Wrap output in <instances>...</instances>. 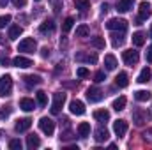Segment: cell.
<instances>
[{"mask_svg":"<svg viewBox=\"0 0 152 150\" xmlns=\"http://www.w3.org/2000/svg\"><path fill=\"white\" fill-rule=\"evenodd\" d=\"M152 115L151 113H147L145 110H142V108H136L134 111H133V122L136 124V125H143L149 118H151Z\"/></svg>","mask_w":152,"mask_h":150,"instance_id":"52a82bcc","label":"cell"},{"mask_svg":"<svg viewBox=\"0 0 152 150\" xmlns=\"http://www.w3.org/2000/svg\"><path fill=\"white\" fill-rule=\"evenodd\" d=\"M151 92L149 90H136L134 92V99L136 101H140V103H147V101H151Z\"/></svg>","mask_w":152,"mask_h":150,"instance_id":"44dd1931","label":"cell"},{"mask_svg":"<svg viewBox=\"0 0 152 150\" xmlns=\"http://www.w3.org/2000/svg\"><path fill=\"white\" fill-rule=\"evenodd\" d=\"M36 95H37V103H39V106H46V104H48V97H46V92L39 90Z\"/></svg>","mask_w":152,"mask_h":150,"instance_id":"e575fe53","label":"cell"},{"mask_svg":"<svg viewBox=\"0 0 152 150\" xmlns=\"http://www.w3.org/2000/svg\"><path fill=\"white\" fill-rule=\"evenodd\" d=\"M104 79H106L104 71H99V73H96V76H94V81H96V83H101V81H104Z\"/></svg>","mask_w":152,"mask_h":150,"instance_id":"ab89813d","label":"cell"},{"mask_svg":"<svg viewBox=\"0 0 152 150\" xmlns=\"http://www.w3.org/2000/svg\"><path fill=\"white\" fill-rule=\"evenodd\" d=\"M113 133L118 138H122L127 133V122L126 120H115L113 122Z\"/></svg>","mask_w":152,"mask_h":150,"instance_id":"30bf717a","label":"cell"},{"mask_svg":"<svg viewBox=\"0 0 152 150\" xmlns=\"http://www.w3.org/2000/svg\"><path fill=\"white\" fill-rule=\"evenodd\" d=\"M50 5H51L53 12H55V14H58V12H60V9H62V0H50Z\"/></svg>","mask_w":152,"mask_h":150,"instance_id":"d590c367","label":"cell"},{"mask_svg":"<svg viewBox=\"0 0 152 150\" xmlns=\"http://www.w3.org/2000/svg\"><path fill=\"white\" fill-rule=\"evenodd\" d=\"M9 149L11 150H21V141L20 140H11L9 141Z\"/></svg>","mask_w":152,"mask_h":150,"instance_id":"74e56055","label":"cell"},{"mask_svg":"<svg viewBox=\"0 0 152 150\" xmlns=\"http://www.w3.org/2000/svg\"><path fill=\"white\" fill-rule=\"evenodd\" d=\"M32 127V120L30 118H20L18 122H16V125H14V129L18 131V133H25V131H28Z\"/></svg>","mask_w":152,"mask_h":150,"instance_id":"4fadbf2b","label":"cell"},{"mask_svg":"<svg viewBox=\"0 0 152 150\" xmlns=\"http://www.w3.org/2000/svg\"><path fill=\"white\" fill-rule=\"evenodd\" d=\"M36 50H37V42L32 37H25L18 44V51H23V53H34Z\"/></svg>","mask_w":152,"mask_h":150,"instance_id":"7a4b0ae2","label":"cell"},{"mask_svg":"<svg viewBox=\"0 0 152 150\" xmlns=\"http://www.w3.org/2000/svg\"><path fill=\"white\" fill-rule=\"evenodd\" d=\"M90 34V28L87 27V25H80V27H76V37H87Z\"/></svg>","mask_w":152,"mask_h":150,"instance_id":"f546056e","label":"cell"},{"mask_svg":"<svg viewBox=\"0 0 152 150\" xmlns=\"http://www.w3.org/2000/svg\"><path fill=\"white\" fill-rule=\"evenodd\" d=\"M64 103H66V94H62V92H57V94H53L51 113H53V115H58V113H60V110H62V106H64Z\"/></svg>","mask_w":152,"mask_h":150,"instance_id":"277c9868","label":"cell"},{"mask_svg":"<svg viewBox=\"0 0 152 150\" xmlns=\"http://www.w3.org/2000/svg\"><path fill=\"white\" fill-rule=\"evenodd\" d=\"M142 20H149L152 16V7L149 2H140V14H138Z\"/></svg>","mask_w":152,"mask_h":150,"instance_id":"7c38bea8","label":"cell"},{"mask_svg":"<svg viewBox=\"0 0 152 150\" xmlns=\"http://www.w3.org/2000/svg\"><path fill=\"white\" fill-rule=\"evenodd\" d=\"M71 138H73V134H71V133H64V134L60 136V140H71Z\"/></svg>","mask_w":152,"mask_h":150,"instance_id":"7dc6e473","label":"cell"},{"mask_svg":"<svg viewBox=\"0 0 152 150\" xmlns=\"http://www.w3.org/2000/svg\"><path fill=\"white\" fill-rule=\"evenodd\" d=\"M27 147L30 150L37 149V147H41V140H39V136H36V134H30V136H27Z\"/></svg>","mask_w":152,"mask_h":150,"instance_id":"d4e9b609","label":"cell"},{"mask_svg":"<svg viewBox=\"0 0 152 150\" xmlns=\"http://www.w3.org/2000/svg\"><path fill=\"white\" fill-rule=\"evenodd\" d=\"M88 74H90V73H88L87 67H78V69H76V76H78V78H87Z\"/></svg>","mask_w":152,"mask_h":150,"instance_id":"f35d334b","label":"cell"},{"mask_svg":"<svg viewBox=\"0 0 152 150\" xmlns=\"http://www.w3.org/2000/svg\"><path fill=\"white\" fill-rule=\"evenodd\" d=\"M39 129H41L46 136H51V134L55 133V122H53L51 118H48V117H42V118L39 120Z\"/></svg>","mask_w":152,"mask_h":150,"instance_id":"5b68a950","label":"cell"},{"mask_svg":"<svg viewBox=\"0 0 152 150\" xmlns=\"http://www.w3.org/2000/svg\"><path fill=\"white\" fill-rule=\"evenodd\" d=\"M23 81H25L27 87H36V85H39L42 79H41V76H37V74H27L23 78Z\"/></svg>","mask_w":152,"mask_h":150,"instance_id":"ac0fdd59","label":"cell"},{"mask_svg":"<svg viewBox=\"0 0 152 150\" xmlns=\"http://www.w3.org/2000/svg\"><path fill=\"white\" fill-rule=\"evenodd\" d=\"M94 118L97 122H108L110 120V111L108 110H96L94 111Z\"/></svg>","mask_w":152,"mask_h":150,"instance_id":"603a6c76","label":"cell"},{"mask_svg":"<svg viewBox=\"0 0 152 150\" xmlns=\"http://www.w3.org/2000/svg\"><path fill=\"white\" fill-rule=\"evenodd\" d=\"M96 136V141L97 143H103V141H106L108 138H110V133H108V129L106 127H99V129H96V133H94Z\"/></svg>","mask_w":152,"mask_h":150,"instance_id":"5bb4252c","label":"cell"},{"mask_svg":"<svg viewBox=\"0 0 152 150\" xmlns=\"http://www.w3.org/2000/svg\"><path fill=\"white\" fill-rule=\"evenodd\" d=\"M133 5H134V0H118L117 11H118V12H127V11L133 9Z\"/></svg>","mask_w":152,"mask_h":150,"instance_id":"e0dca14e","label":"cell"},{"mask_svg":"<svg viewBox=\"0 0 152 150\" xmlns=\"http://www.w3.org/2000/svg\"><path fill=\"white\" fill-rule=\"evenodd\" d=\"M39 32H41V34H53V32H55V21H53V20H48V21L41 23Z\"/></svg>","mask_w":152,"mask_h":150,"instance_id":"9a60e30c","label":"cell"},{"mask_svg":"<svg viewBox=\"0 0 152 150\" xmlns=\"http://www.w3.org/2000/svg\"><path fill=\"white\" fill-rule=\"evenodd\" d=\"M20 108H21L23 111H34V110H36V103H34V99L23 97V99L20 101Z\"/></svg>","mask_w":152,"mask_h":150,"instance_id":"2e32d148","label":"cell"},{"mask_svg":"<svg viewBox=\"0 0 152 150\" xmlns=\"http://www.w3.org/2000/svg\"><path fill=\"white\" fill-rule=\"evenodd\" d=\"M143 42H145V36L142 32H134L133 34V44L134 46H143Z\"/></svg>","mask_w":152,"mask_h":150,"instance_id":"4dcf8cb0","label":"cell"},{"mask_svg":"<svg viewBox=\"0 0 152 150\" xmlns=\"http://www.w3.org/2000/svg\"><path fill=\"white\" fill-rule=\"evenodd\" d=\"M147 62H149V64H152V44L147 48Z\"/></svg>","mask_w":152,"mask_h":150,"instance_id":"ee69618b","label":"cell"},{"mask_svg":"<svg viewBox=\"0 0 152 150\" xmlns=\"http://www.w3.org/2000/svg\"><path fill=\"white\" fill-rule=\"evenodd\" d=\"M0 66H2V67L9 66V58H7V57H0Z\"/></svg>","mask_w":152,"mask_h":150,"instance_id":"bcb514c9","label":"cell"},{"mask_svg":"<svg viewBox=\"0 0 152 150\" xmlns=\"http://www.w3.org/2000/svg\"><path fill=\"white\" fill-rule=\"evenodd\" d=\"M106 28L108 30H120V32H126L127 30V21L122 20V18H112L106 21Z\"/></svg>","mask_w":152,"mask_h":150,"instance_id":"3957f363","label":"cell"},{"mask_svg":"<svg viewBox=\"0 0 152 150\" xmlns=\"http://www.w3.org/2000/svg\"><path fill=\"white\" fill-rule=\"evenodd\" d=\"M21 34H23V28H21L20 25H11V27H9V39H11V41L18 39Z\"/></svg>","mask_w":152,"mask_h":150,"instance_id":"cb8c5ba5","label":"cell"},{"mask_svg":"<svg viewBox=\"0 0 152 150\" xmlns=\"http://www.w3.org/2000/svg\"><path fill=\"white\" fill-rule=\"evenodd\" d=\"M126 103H127V99L124 97V95H120L118 99H115L113 104H112V108H113L115 111H122L124 108H126Z\"/></svg>","mask_w":152,"mask_h":150,"instance_id":"484cf974","label":"cell"},{"mask_svg":"<svg viewBox=\"0 0 152 150\" xmlns=\"http://www.w3.org/2000/svg\"><path fill=\"white\" fill-rule=\"evenodd\" d=\"M112 42H113V46L115 48H117V46H122V44H124V41H126V39H124V32H120V34H113V36H112Z\"/></svg>","mask_w":152,"mask_h":150,"instance_id":"836d02e7","label":"cell"},{"mask_svg":"<svg viewBox=\"0 0 152 150\" xmlns=\"http://www.w3.org/2000/svg\"><path fill=\"white\" fill-rule=\"evenodd\" d=\"M75 58L78 62H88V64H96L97 62V57L96 55H85V53H76Z\"/></svg>","mask_w":152,"mask_h":150,"instance_id":"ffe728a7","label":"cell"},{"mask_svg":"<svg viewBox=\"0 0 152 150\" xmlns=\"http://www.w3.org/2000/svg\"><path fill=\"white\" fill-rule=\"evenodd\" d=\"M115 85H117L118 88H126V87L129 85L127 74H126V73H118V74H117V78H115Z\"/></svg>","mask_w":152,"mask_h":150,"instance_id":"d6986e66","label":"cell"},{"mask_svg":"<svg viewBox=\"0 0 152 150\" xmlns=\"http://www.w3.org/2000/svg\"><path fill=\"white\" fill-rule=\"evenodd\" d=\"M142 136H143V140H145V141L152 143V129H147V131H145V133H143Z\"/></svg>","mask_w":152,"mask_h":150,"instance_id":"b9f144b4","label":"cell"},{"mask_svg":"<svg viewBox=\"0 0 152 150\" xmlns=\"http://www.w3.org/2000/svg\"><path fill=\"white\" fill-rule=\"evenodd\" d=\"M87 99H88L90 103H99V101L103 99V90L97 88V87H90V88L87 90Z\"/></svg>","mask_w":152,"mask_h":150,"instance_id":"ba28073f","label":"cell"},{"mask_svg":"<svg viewBox=\"0 0 152 150\" xmlns=\"http://www.w3.org/2000/svg\"><path fill=\"white\" fill-rule=\"evenodd\" d=\"M69 111L73 113V115H83L85 113V104L81 103V101H78V99H75V101H71V104H69Z\"/></svg>","mask_w":152,"mask_h":150,"instance_id":"8fae6325","label":"cell"},{"mask_svg":"<svg viewBox=\"0 0 152 150\" xmlns=\"http://www.w3.org/2000/svg\"><path fill=\"white\" fill-rule=\"evenodd\" d=\"M36 2H39V0H36Z\"/></svg>","mask_w":152,"mask_h":150,"instance_id":"f907efd6","label":"cell"},{"mask_svg":"<svg viewBox=\"0 0 152 150\" xmlns=\"http://www.w3.org/2000/svg\"><path fill=\"white\" fill-rule=\"evenodd\" d=\"M9 21H11V16H9V14L0 16V28H4L5 25H9Z\"/></svg>","mask_w":152,"mask_h":150,"instance_id":"60d3db41","label":"cell"},{"mask_svg":"<svg viewBox=\"0 0 152 150\" xmlns=\"http://www.w3.org/2000/svg\"><path fill=\"white\" fill-rule=\"evenodd\" d=\"M12 66H14V67H20V69H27V67L34 66V62H32L30 58H27V57H21V55H18V57L12 60Z\"/></svg>","mask_w":152,"mask_h":150,"instance_id":"9c48e42d","label":"cell"},{"mask_svg":"<svg viewBox=\"0 0 152 150\" xmlns=\"http://www.w3.org/2000/svg\"><path fill=\"white\" fill-rule=\"evenodd\" d=\"M117 58H115L113 55H106L104 57V67H106V71H115L117 69Z\"/></svg>","mask_w":152,"mask_h":150,"instance_id":"7402d4cb","label":"cell"},{"mask_svg":"<svg viewBox=\"0 0 152 150\" xmlns=\"http://www.w3.org/2000/svg\"><path fill=\"white\" fill-rule=\"evenodd\" d=\"M9 4V0H0V7H5Z\"/></svg>","mask_w":152,"mask_h":150,"instance_id":"c3c4849f","label":"cell"},{"mask_svg":"<svg viewBox=\"0 0 152 150\" xmlns=\"http://www.w3.org/2000/svg\"><path fill=\"white\" fill-rule=\"evenodd\" d=\"M73 25H75V18L67 16V18L64 20V23H62V32H64V34H67V32L73 28Z\"/></svg>","mask_w":152,"mask_h":150,"instance_id":"f1b7e54d","label":"cell"},{"mask_svg":"<svg viewBox=\"0 0 152 150\" xmlns=\"http://www.w3.org/2000/svg\"><path fill=\"white\" fill-rule=\"evenodd\" d=\"M41 57H42V58H48V57H50V50H48V48H42V50H41Z\"/></svg>","mask_w":152,"mask_h":150,"instance_id":"f6af8a7d","label":"cell"},{"mask_svg":"<svg viewBox=\"0 0 152 150\" xmlns=\"http://www.w3.org/2000/svg\"><path fill=\"white\" fill-rule=\"evenodd\" d=\"M16 7H25V4H27V0H11Z\"/></svg>","mask_w":152,"mask_h":150,"instance_id":"7bdbcfd3","label":"cell"},{"mask_svg":"<svg viewBox=\"0 0 152 150\" xmlns=\"http://www.w3.org/2000/svg\"><path fill=\"white\" fill-rule=\"evenodd\" d=\"M11 92H12V78L9 74L2 76L0 78V95L7 97V95H11Z\"/></svg>","mask_w":152,"mask_h":150,"instance_id":"6da1fadb","label":"cell"},{"mask_svg":"<svg viewBox=\"0 0 152 150\" xmlns=\"http://www.w3.org/2000/svg\"><path fill=\"white\" fill-rule=\"evenodd\" d=\"M151 36H152V27H151Z\"/></svg>","mask_w":152,"mask_h":150,"instance_id":"681fc988","label":"cell"},{"mask_svg":"<svg viewBox=\"0 0 152 150\" xmlns=\"http://www.w3.org/2000/svg\"><path fill=\"white\" fill-rule=\"evenodd\" d=\"M75 7L80 11H87L90 7V0H75Z\"/></svg>","mask_w":152,"mask_h":150,"instance_id":"d6a6232c","label":"cell"},{"mask_svg":"<svg viewBox=\"0 0 152 150\" xmlns=\"http://www.w3.org/2000/svg\"><path fill=\"white\" fill-rule=\"evenodd\" d=\"M90 44H92L94 48H97V50H104V46H106V42H104L103 37H92Z\"/></svg>","mask_w":152,"mask_h":150,"instance_id":"1f68e13d","label":"cell"},{"mask_svg":"<svg viewBox=\"0 0 152 150\" xmlns=\"http://www.w3.org/2000/svg\"><path fill=\"white\" fill-rule=\"evenodd\" d=\"M122 58H124V64L126 66H136L138 60H140V53L136 50H126L122 53Z\"/></svg>","mask_w":152,"mask_h":150,"instance_id":"8992f818","label":"cell"},{"mask_svg":"<svg viewBox=\"0 0 152 150\" xmlns=\"http://www.w3.org/2000/svg\"><path fill=\"white\" fill-rule=\"evenodd\" d=\"M151 76H152L151 69H149V67H143L142 73L138 74V83H147V81L151 79Z\"/></svg>","mask_w":152,"mask_h":150,"instance_id":"83f0119b","label":"cell"},{"mask_svg":"<svg viewBox=\"0 0 152 150\" xmlns=\"http://www.w3.org/2000/svg\"><path fill=\"white\" fill-rule=\"evenodd\" d=\"M11 111H12V108L11 106H2V110H0V118L4 120V118H7L9 115H11Z\"/></svg>","mask_w":152,"mask_h":150,"instance_id":"8d00e7d4","label":"cell"},{"mask_svg":"<svg viewBox=\"0 0 152 150\" xmlns=\"http://www.w3.org/2000/svg\"><path fill=\"white\" fill-rule=\"evenodd\" d=\"M78 134H80L81 138H87V136L90 134V124H88V122H81V124L78 125Z\"/></svg>","mask_w":152,"mask_h":150,"instance_id":"4316f807","label":"cell"}]
</instances>
